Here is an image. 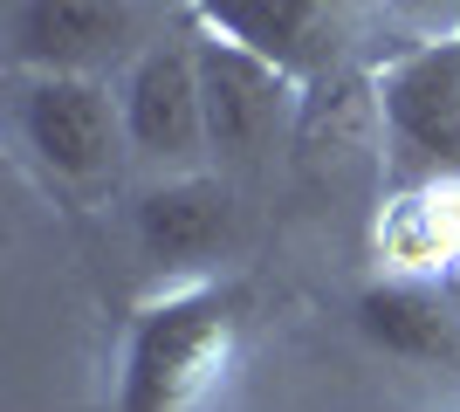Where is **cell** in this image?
<instances>
[{
  "instance_id": "obj_1",
  "label": "cell",
  "mask_w": 460,
  "mask_h": 412,
  "mask_svg": "<svg viewBox=\"0 0 460 412\" xmlns=\"http://www.w3.org/2000/svg\"><path fill=\"white\" fill-rule=\"evenodd\" d=\"M241 337V295L220 282H186L137 310L124 337V372H117V412H192L207 406L213 385L234 364Z\"/></svg>"
},
{
  "instance_id": "obj_2",
  "label": "cell",
  "mask_w": 460,
  "mask_h": 412,
  "mask_svg": "<svg viewBox=\"0 0 460 412\" xmlns=\"http://www.w3.org/2000/svg\"><path fill=\"white\" fill-rule=\"evenodd\" d=\"M378 118L426 179H460V35L378 69Z\"/></svg>"
},
{
  "instance_id": "obj_3",
  "label": "cell",
  "mask_w": 460,
  "mask_h": 412,
  "mask_svg": "<svg viewBox=\"0 0 460 412\" xmlns=\"http://www.w3.org/2000/svg\"><path fill=\"white\" fill-rule=\"evenodd\" d=\"M21 145L35 152V165L49 179L69 186H96L117 165V137H124V110H111V97L90 76H35L21 90Z\"/></svg>"
},
{
  "instance_id": "obj_4",
  "label": "cell",
  "mask_w": 460,
  "mask_h": 412,
  "mask_svg": "<svg viewBox=\"0 0 460 412\" xmlns=\"http://www.w3.org/2000/svg\"><path fill=\"white\" fill-rule=\"evenodd\" d=\"M137 41L131 0H21L7 14V56L41 76H90Z\"/></svg>"
},
{
  "instance_id": "obj_5",
  "label": "cell",
  "mask_w": 460,
  "mask_h": 412,
  "mask_svg": "<svg viewBox=\"0 0 460 412\" xmlns=\"http://www.w3.org/2000/svg\"><path fill=\"white\" fill-rule=\"evenodd\" d=\"M117 110H124V137L158 165H192L207 145V90H199V62L186 48L137 56Z\"/></svg>"
},
{
  "instance_id": "obj_6",
  "label": "cell",
  "mask_w": 460,
  "mask_h": 412,
  "mask_svg": "<svg viewBox=\"0 0 460 412\" xmlns=\"http://www.w3.org/2000/svg\"><path fill=\"white\" fill-rule=\"evenodd\" d=\"M358 330L378 344L385 357H405V364H440L460 351V316L433 282L420 275H385L358 295Z\"/></svg>"
},
{
  "instance_id": "obj_7",
  "label": "cell",
  "mask_w": 460,
  "mask_h": 412,
  "mask_svg": "<svg viewBox=\"0 0 460 412\" xmlns=\"http://www.w3.org/2000/svg\"><path fill=\"white\" fill-rule=\"evenodd\" d=\"M227 234H234V199L213 179H165V186H152L137 199V241L165 268L213 261L227 248Z\"/></svg>"
},
{
  "instance_id": "obj_8",
  "label": "cell",
  "mask_w": 460,
  "mask_h": 412,
  "mask_svg": "<svg viewBox=\"0 0 460 412\" xmlns=\"http://www.w3.org/2000/svg\"><path fill=\"white\" fill-rule=\"evenodd\" d=\"M207 90V145L227 158H254L275 131V69L254 48H207L199 56Z\"/></svg>"
},
{
  "instance_id": "obj_9",
  "label": "cell",
  "mask_w": 460,
  "mask_h": 412,
  "mask_svg": "<svg viewBox=\"0 0 460 412\" xmlns=\"http://www.w3.org/2000/svg\"><path fill=\"white\" fill-rule=\"evenodd\" d=\"M460 255V179H420L378 214V261L392 275H433Z\"/></svg>"
},
{
  "instance_id": "obj_10",
  "label": "cell",
  "mask_w": 460,
  "mask_h": 412,
  "mask_svg": "<svg viewBox=\"0 0 460 412\" xmlns=\"http://www.w3.org/2000/svg\"><path fill=\"white\" fill-rule=\"evenodd\" d=\"M227 28L248 41L254 56H275V48H303L316 35V14H323V0H213Z\"/></svg>"
}]
</instances>
